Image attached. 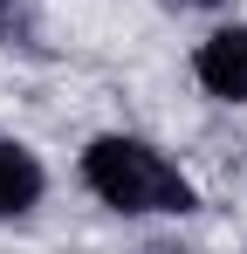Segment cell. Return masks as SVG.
<instances>
[{
    "mask_svg": "<svg viewBox=\"0 0 247 254\" xmlns=\"http://www.w3.org/2000/svg\"><path fill=\"white\" fill-rule=\"evenodd\" d=\"M76 172H82V186H89L110 213H124V220H179V213L199 206L192 179L172 165L158 144L124 137V130L89 137V144H82V158H76Z\"/></svg>",
    "mask_w": 247,
    "mask_h": 254,
    "instance_id": "1",
    "label": "cell"
},
{
    "mask_svg": "<svg viewBox=\"0 0 247 254\" xmlns=\"http://www.w3.org/2000/svg\"><path fill=\"white\" fill-rule=\"evenodd\" d=\"M192 83L213 103H247V28H213L192 48Z\"/></svg>",
    "mask_w": 247,
    "mask_h": 254,
    "instance_id": "2",
    "label": "cell"
},
{
    "mask_svg": "<svg viewBox=\"0 0 247 254\" xmlns=\"http://www.w3.org/2000/svg\"><path fill=\"white\" fill-rule=\"evenodd\" d=\"M41 192H48V172L28 144H14V137H0V220H21V213L41 206Z\"/></svg>",
    "mask_w": 247,
    "mask_h": 254,
    "instance_id": "3",
    "label": "cell"
},
{
    "mask_svg": "<svg viewBox=\"0 0 247 254\" xmlns=\"http://www.w3.org/2000/svg\"><path fill=\"white\" fill-rule=\"evenodd\" d=\"M28 7L35 0H0V35L7 42H28Z\"/></svg>",
    "mask_w": 247,
    "mask_h": 254,
    "instance_id": "4",
    "label": "cell"
},
{
    "mask_svg": "<svg viewBox=\"0 0 247 254\" xmlns=\"http://www.w3.org/2000/svg\"><path fill=\"white\" fill-rule=\"evenodd\" d=\"M172 7H220V0H172Z\"/></svg>",
    "mask_w": 247,
    "mask_h": 254,
    "instance_id": "5",
    "label": "cell"
}]
</instances>
